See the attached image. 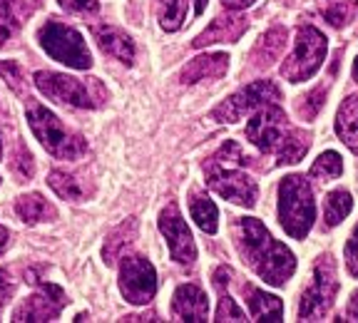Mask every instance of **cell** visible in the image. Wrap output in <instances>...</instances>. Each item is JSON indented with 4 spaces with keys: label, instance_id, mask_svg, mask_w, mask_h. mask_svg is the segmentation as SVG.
I'll return each instance as SVG.
<instances>
[{
    "label": "cell",
    "instance_id": "cell-1",
    "mask_svg": "<svg viewBox=\"0 0 358 323\" xmlns=\"http://www.w3.org/2000/svg\"><path fill=\"white\" fill-rule=\"evenodd\" d=\"M234 244L246 266L271 286H284L296 268V257L289 246L279 244L254 217H241L234 224Z\"/></svg>",
    "mask_w": 358,
    "mask_h": 323
},
{
    "label": "cell",
    "instance_id": "cell-2",
    "mask_svg": "<svg viewBox=\"0 0 358 323\" xmlns=\"http://www.w3.org/2000/svg\"><path fill=\"white\" fill-rule=\"evenodd\" d=\"M246 137L259 152L276 155V164H296L311 147V134L303 129L291 127L284 110L276 102L264 105L254 112V117L246 124Z\"/></svg>",
    "mask_w": 358,
    "mask_h": 323
},
{
    "label": "cell",
    "instance_id": "cell-3",
    "mask_svg": "<svg viewBox=\"0 0 358 323\" xmlns=\"http://www.w3.org/2000/svg\"><path fill=\"white\" fill-rule=\"evenodd\" d=\"M279 222L284 231L294 239H303L316 222V201L311 184L301 174H289L279 184Z\"/></svg>",
    "mask_w": 358,
    "mask_h": 323
},
{
    "label": "cell",
    "instance_id": "cell-4",
    "mask_svg": "<svg viewBox=\"0 0 358 323\" xmlns=\"http://www.w3.org/2000/svg\"><path fill=\"white\" fill-rule=\"evenodd\" d=\"M25 117H28L30 129L35 132L40 145L50 152L52 157H57V159H75V157H80L85 150H87L83 137L70 132V129H67L65 124L48 110V107L28 105Z\"/></svg>",
    "mask_w": 358,
    "mask_h": 323
},
{
    "label": "cell",
    "instance_id": "cell-5",
    "mask_svg": "<svg viewBox=\"0 0 358 323\" xmlns=\"http://www.w3.org/2000/svg\"><path fill=\"white\" fill-rule=\"evenodd\" d=\"M38 43L52 60L73 67V70H90L92 67V55H90L83 35L75 28H70V25H65V22L48 20L40 28Z\"/></svg>",
    "mask_w": 358,
    "mask_h": 323
},
{
    "label": "cell",
    "instance_id": "cell-6",
    "mask_svg": "<svg viewBox=\"0 0 358 323\" xmlns=\"http://www.w3.org/2000/svg\"><path fill=\"white\" fill-rule=\"evenodd\" d=\"M326 50V35L313 25H303L296 30V40H294V52L286 57L281 65V75L289 82H306L313 75L319 73V67L324 65Z\"/></svg>",
    "mask_w": 358,
    "mask_h": 323
},
{
    "label": "cell",
    "instance_id": "cell-7",
    "mask_svg": "<svg viewBox=\"0 0 358 323\" xmlns=\"http://www.w3.org/2000/svg\"><path fill=\"white\" fill-rule=\"evenodd\" d=\"M338 294V279H336V264L329 254L316 261L313 266V281L308 284V289L303 291L301 303H299V318L301 321H313V318L326 316L334 299Z\"/></svg>",
    "mask_w": 358,
    "mask_h": 323
},
{
    "label": "cell",
    "instance_id": "cell-8",
    "mask_svg": "<svg viewBox=\"0 0 358 323\" xmlns=\"http://www.w3.org/2000/svg\"><path fill=\"white\" fill-rule=\"evenodd\" d=\"M281 97V89L276 87L271 80H254L252 85L241 87L239 92L229 95L222 105H217L212 110V117L222 124L239 122L241 117H246L249 112H257L259 107L271 105Z\"/></svg>",
    "mask_w": 358,
    "mask_h": 323
},
{
    "label": "cell",
    "instance_id": "cell-9",
    "mask_svg": "<svg viewBox=\"0 0 358 323\" xmlns=\"http://www.w3.org/2000/svg\"><path fill=\"white\" fill-rule=\"evenodd\" d=\"M207 184L209 189L217 192L224 199L234 201L239 206L252 209L257 204L259 196V187L249 174L239 172V169H229L227 164H219V162H207Z\"/></svg>",
    "mask_w": 358,
    "mask_h": 323
},
{
    "label": "cell",
    "instance_id": "cell-10",
    "mask_svg": "<svg viewBox=\"0 0 358 323\" xmlns=\"http://www.w3.org/2000/svg\"><path fill=\"white\" fill-rule=\"evenodd\" d=\"M120 291L132 306H147L157 294V271L145 257H124L120 261Z\"/></svg>",
    "mask_w": 358,
    "mask_h": 323
},
{
    "label": "cell",
    "instance_id": "cell-11",
    "mask_svg": "<svg viewBox=\"0 0 358 323\" xmlns=\"http://www.w3.org/2000/svg\"><path fill=\"white\" fill-rule=\"evenodd\" d=\"M35 87H38L45 97L62 102V105L83 107V110L97 107V100L92 97V92H90V85L80 82L78 78H70V75L40 70V73H35Z\"/></svg>",
    "mask_w": 358,
    "mask_h": 323
},
{
    "label": "cell",
    "instance_id": "cell-12",
    "mask_svg": "<svg viewBox=\"0 0 358 323\" xmlns=\"http://www.w3.org/2000/svg\"><path fill=\"white\" fill-rule=\"evenodd\" d=\"M159 231L167 239L169 254L177 264L182 266H192L196 259V246L192 239V231L187 227V222L182 219L179 209L174 204H169L162 214H159Z\"/></svg>",
    "mask_w": 358,
    "mask_h": 323
},
{
    "label": "cell",
    "instance_id": "cell-13",
    "mask_svg": "<svg viewBox=\"0 0 358 323\" xmlns=\"http://www.w3.org/2000/svg\"><path fill=\"white\" fill-rule=\"evenodd\" d=\"M67 303L65 294L55 284H40V294L28 296L13 311V321H55Z\"/></svg>",
    "mask_w": 358,
    "mask_h": 323
},
{
    "label": "cell",
    "instance_id": "cell-14",
    "mask_svg": "<svg viewBox=\"0 0 358 323\" xmlns=\"http://www.w3.org/2000/svg\"><path fill=\"white\" fill-rule=\"evenodd\" d=\"M172 313L177 321H207L209 303L204 291L196 284H185L174 291Z\"/></svg>",
    "mask_w": 358,
    "mask_h": 323
},
{
    "label": "cell",
    "instance_id": "cell-15",
    "mask_svg": "<svg viewBox=\"0 0 358 323\" xmlns=\"http://www.w3.org/2000/svg\"><path fill=\"white\" fill-rule=\"evenodd\" d=\"M246 28H249V20L239 13L214 17L212 25L194 40V48H207L212 43H236L246 33Z\"/></svg>",
    "mask_w": 358,
    "mask_h": 323
},
{
    "label": "cell",
    "instance_id": "cell-16",
    "mask_svg": "<svg viewBox=\"0 0 358 323\" xmlns=\"http://www.w3.org/2000/svg\"><path fill=\"white\" fill-rule=\"evenodd\" d=\"M227 70H229V55L227 52H207V55H199L187 62L179 73V80L185 85H194L209 78H222Z\"/></svg>",
    "mask_w": 358,
    "mask_h": 323
},
{
    "label": "cell",
    "instance_id": "cell-17",
    "mask_svg": "<svg viewBox=\"0 0 358 323\" xmlns=\"http://www.w3.org/2000/svg\"><path fill=\"white\" fill-rule=\"evenodd\" d=\"M97 45L105 55L115 57V60L124 62V65H132L134 60V43L129 40L127 33H122L120 28H112V25H95L92 28Z\"/></svg>",
    "mask_w": 358,
    "mask_h": 323
},
{
    "label": "cell",
    "instance_id": "cell-18",
    "mask_svg": "<svg viewBox=\"0 0 358 323\" xmlns=\"http://www.w3.org/2000/svg\"><path fill=\"white\" fill-rule=\"evenodd\" d=\"M336 134L353 155H358V95H351L341 102L336 112Z\"/></svg>",
    "mask_w": 358,
    "mask_h": 323
},
{
    "label": "cell",
    "instance_id": "cell-19",
    "mask_svg": "<svg viewBox=\"0 0 358 323\" xmlns=\"http://www.w3.org/2000/svg\"><path fill=\"white\" fill-rule=\"evenodd\" d=\"M246 303H249V311H252L254 321H281V313H284V306L276 296L264 294L257 286H246Z\"/></svg>",
    "mask_w": 358,
    "mask_h": 323
},
{
    "label": "cell",
    "instance_id": "cell-20",
    "mask_svg": "<svg viewBox=\"0 0 358 323\" xmlns=\"http://www.w3.org/2000/svg\"><path fill=\"white\" fill-rule=\"evenodd\" d=\"M189 212L194 219L196 227L204 231V234H217L219 229V209L212 199H209L204 192H192L189 194Z\"/></svg>",
    "mask_w": 358,
    "mask_h": 323
},
{
    "label": "cell",
    "instance_id": "cell-21",
    "mask_svg": "<svg viewBox=\"0 0 358 323\" xmlns=\"http://www.w3.org/2000/svg\"><path fill=\"white\" fill-rule=\"evenodd\" d=\"M229 279H231V271L227 266L217 268L214 271V289L219 291V306H217V321H246L241 308L234 303L229 294H227V286H229Z\"/></svg>",
    "mask_w": 358,
    "mask_h": 323
},
{
    "label": "cell",
    "instance_id": "cell-22",
    "mask_svg": "<svg viewBox=\"0 0 358 323\" xmlns=\"http://www.w3.org/2000/svg\"><path fill=\"white\" fill-rule=\"evenodd\" d=\"M286 48V30L284 28H271L262 35V40L254 48V62L259 67L274 65V60H279V55Z\"/></svg>",
    "mask_w": 358,
    "mask_h": 323
},
{
    "label": "cell",
    "instance_id": "cell-23",
    "mask_svg": "<svg viewBox=\"0 0 358 323\" xmlns=\"http://www.w3.org/2000/svg\"><path fill=\"white\" fill-rule=\"evenodd\" d=\"M15 212L25 224H38V222H50V219H55V209H52L50 201L45 199L43 194L20 196L15 204Z\"/></svg>",
    "mask_w": 358,
    "mask_h": 323
},
{
    "label": "cell",
    "instance_id": "cell-24",
    "mask_svg": "<svg viewBox=\"0 0 358 323\" xmlns=\"http://www.w3.org/2000/svg\"><path fill=\"white\" fill-rule=\"evenodd\" d=\"M134 236H137V222L134 219H127L120 229H115L105 241V249H102V257H105L107 264H112L115 259L122 254L127 246L134 244Z\"/></svg>",
    "mask_w": 358,
    "mask_h": 323
},
{
    "label": "cell",
    "instance_id": "cell-25",
    "mask_svg": "<svg viewBox=\"0 0 358 323\" xmlns=\"http://www.w3.org/2000/svg\"><path fill=\"white\" fill-rule=\"evenodd\" d=\"M351 209H353V199L346 189L331 192L324 201V224L326 227H336V224H341L343 219L351 214Z\"/></svg>",
    "mask_w": 358,
    "mask_h": 323
},
{
    "label": "cell",
    "instance_id": "cell-26",
    "mask_svg": "<svg viewBox=\"0 0 358 323\" xmlns=\"http://www.w3.org/2000/svg\"><path fill=\"white\" fill-rule=\"evenodd\" d=\"M187 0H157V13H159V25L167 33L179 30L182 20H185Z\"/></svg>",
    "mask_w": 358,
    "mask_h": 323
},
{
    "label": "cell",
    "instance_id": "cell-27",
    "mask_svg": "<svg viewBox=\"0 0 358 323\" xmlns=\"http://www.w3.org/2000/svg\"><path fill=\"white\" fill-rule=\"evenodd\" d=\"M343 172V162H341V155L338 152H324L319 159L311 164V177L319 179V182H329V179H336L338 174Z\"/></svg>",
    "mask_w": 358,
    "mask_h": 323
},
{
    "label": "cell",
    "instance_id": "cell-28",
    "mask_svg": "<svg viewBox=\"0 0 358 323\" xmlns=\"http://www.w3.org/2000/svg\"><path fill=\"white\" fill-rule=\"evenodd\" d=\"M358 13V0H336L324 10V17L334 28H346L348 22L356 17Z\"/></svg>",
    "mask_w": 358,
    "mask_h": 323
},
{
    "label": "cell",
    "instance_id": "cell-29",
    "mask_svg": "<svg viewBox=\"0 0 358 323\" xmlns=\"http://www.w3.org/2000/svg\"><path fill=\"white\" fill-rule=\"evenodd\" d=\"M326 92H329V87H326V85H321V87H313L311 92H306V95L296 102V115H299V117L306 120V122H311V120L321 112V107H324Z\"/></svg>",
    "mask_w": 358,
    "mask_h": 323
},
{
    "label": "cell",
    "instance_id": "cell-30",
    "mask_svg": "<svg viewBox=\"0 0 358 323\" xmlns=\"http://www.w3.org/2000/svg\"><path fill=\"white\" fill-rule=\"evenodd\" d=\"M48 184H50V189L55 192L57 196H62V199H67V201H78L80 196H83L78 179L70 177L67 172H50Z\"/></svg>",
    "mask_w": 358,
    "mask_h": 323
},
{
    "label": "cell",
    "instance_id": "cell-31",
    "mask_svg": "<svg viewBox=\"0 0 358 323\" xmlns=\"http://www.w3.org/2000/svg\"><path fill=\"white\" fill-rule=\"evenodd\" d=\"M214 162H219V164H236V167H246L249 164V157L241 152V147L236 145V142H224V147L217 152V157H214Z\"/></svg>",
    "mask_w": 358,
    "mask_h": 323
},
{
    "label": "cell",
    "instance_id": "cell-32",
    "mask_svg": "<svg viewBox=\"0 0 358 323\" xmlns=\"http://www.w3.org/2000/svg\"><path fill=\"white\" fill-rule=\"evenodd\" d=\"M13 30H15V17H13L10 3H8V0H0V48L8 43Z\"/></svg>",
    "mask_w": 358,
    "mask_h": 323
},
{
    "label": "cell",
    "instance_id": "cell-33",
    "mask_svg": "<svg viewBox=\"0 0 358 323\" xmlns=\"http://www.w3.org/2000/svg\"><path fill=\"white\" fill-rule=\"evenodd\" d=\"M13 169L20 174V182H28L33 177V157L25 152V147L17 145L15 147V162H13Z\"/></svg>",
    "mask_w": 358,
    "mask_h": 323
},
{
    "label": "cell",
    "instance_id": "cell-34",
    "mask_svg": "<svg viewBox=\"0 0 358 323\" xmlns=\"http://www.w3.org/2000/svg\"><path fill=\"white\" fill-rule=\"evenodd\" d=\"M0 75L6 78L8 87H10L13 92H22V70H20V65H15V62H0Z\"/></svg>",
    "mask_w": 358,
    "mask_h": 323
},
{
    "label": "cell",
    "instance_id": "cell-35",
    "mask_svg": "<svg viewBox=\"0 0 358 323\" xmlns=\"http://www.w3.org/2000/svg\"><path fill=\"white\" fill-rule=\"evenodd\" d=\"M67 13H78V15H95L100 10L97 0H57Z\"/></svg>",
    "mask_w": 358,
    "mask_h": 323
},
{
    "label": "cell",
    "instance_id": "cell-36",
    "mask_svg": "<svg viewBox=\"0 0 358 323\" xmlns=\"http://www.w3.org/2000/svg\"><path fill=\"white\" fill-rule=\"evenodd\" d=\"M343 257H346L348 273H351V276H358V227L353 229V234H351V239H348Z\"/></svg>",
    "mask_w": 358,
    "mask_h": 323
},
{
    "label": "cell",
    "instance_id": "cell-37",
    "mask_svg": "<svg viewBox=\"0 0 358 323\" xmlns=\"http://www.w3.org/2000/svg\"><path fill=\"white\" fill-rule=\"evenodd\" d=\"M10 296H13V281H10V276H8V271L0 268V308L6 306Z\"/></svg>",
    "mask_w": 358,
    "mask_h": 323
},
{
    "label": "cell",
    "instance_id": "cell-38",
    "mask_svg": "<svg viewBox=\"0 0 358 323\" xmlns=\"http://www.w3.org/2000/svg\"><path fill=\"white\" fill-rule=\"evenodd\" d=\"M224 3V8H229V10H244V8H249V6H254L257 0H222Z\"/></svg>",
    "mask_w": 358,
    "mask_h": 323
},
{
    "label": "cell",
    "instance_id": "cell-39",
    "mask_svg": "<svg viewBox=\"0 0 358 323\" xmlns=\"http://www.w3.org/2000/svg\"><path fill=\"white\" fill-rule=\"evenodd\" d=\"M346 313L351 321H358V291H353L351 301H348V306H346Z\"/></svg>",
    "mask_w": 358,
    "mask_h": 323
},
{
    "label": "cell",
    "instance_id": "cell-40",
    "mask_svg": "<svg viewBox=\"0 0 358 323\" xmlns=\"http://www.w3.org/2000/svg\"><path fill=\"white\" fill-rule=\"evenodd\" d=\"M8 241H10V234H8V229H6V227H0V254L6 251Z\"/></svg>",
    "mask_w": 358,
    "mask_h": 323
},
{
    "label": "cell",
    "instance_id": "cell-41",
    "mask_svg": "<svg viewBox=\"0 0 358 323\" xmlns=\"http://www.w3.org/2000/svg\"><path fill=\"white\" fill-rule=\"evenodd\" d=\"M204 8H207V0H194V15L199 17L201 13H204Z\"/></svg>",
    "mask_w": 358,
    "mask_h": 323
},
{
    "label": "cell",
    "instance_id": "cell-42",
    "mask_svg": "<svg viewBox=\"0 0 358 323\" xmlns=\"http://www.w3.org/2000/svg\"><path fill=\"white\" fill-rule=\"evenodd\" d=\"M353 80L358 82V57H356V62H353Z\"/></svg>",
    "mask_w": 358,
    "mask_h": 323
},
{
    "label": "cell",
    "instance_id": "cell-43",
    "mask_svg": "<svg viewBox=\"0 0 358 323\" xmlns=\"http://www.w3.org/2000/svg\"><path fill=\"white\" fill-rule=\"evenodd\" d=\"M0 157H3V140H0Z\"/></svg>",
    "mask_w": 358,
    "mask_h": 323
}]
</instances>
